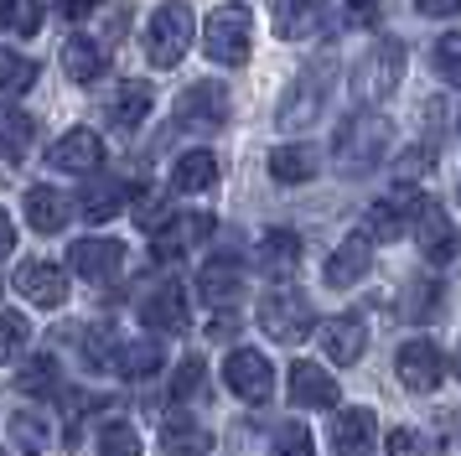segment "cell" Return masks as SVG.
Returning a JSON list of instances; mask_svg holds the SVG:
<instances>
[{"label": "cell", "mask_w": 461, "mask_h": 456, "mask_svg": "<svg viewBox=\"0 0 461 456\" xmlns=\"http://www.w3.org/2000/svg\"><path fill=\"white\" fill-rule=\"evenodd\" d=\"M389 120L384 114H374V109H357V114H348V120L337 124V171L342 177H368V171H378L384 166V156H389Z\"/></svg>", "instance_id": "obj_1"}, {"label": "cell", "mask_w": 461, "mask_h": 456, "mask_svg": "<svg viewBox=\"0 0 461 456\" xmlns=\"http://www.w3.org/2000/svg\"><path fill=\"white\" fill-rule=\"evenodd\" d=\"M192 37H197V16L187 0H161L146 21V58L150 68H176L187 58Z\"/></svg>", "instance_id": "obj_2"}, {"label": "cell", "mask_w": 461, "mask_h": 456, "mask_svg": "<svg viewBox=\"0 0 461 456\" xmlns=\"http://www.w3.org/2000/svg\"><path fill=\"white\" fill-rule=\"evenodd\" d=\"M249 41H254V16L249 5H218L203 26V52L218 68H244L249 62Z\"/></svg>", "instance_id": "obj_3"}, {"label": "cell", "mask_w": 461, "mask_h": 456, "mask_svg": "<svg viewBox=\"0 0 461 456\" xmlns=\"http://www.w3.org/2000/svg\"><path fill=\"white\" fill-rule=\"evenodd\" d=\"M332 78H337V62H332V52H327V58H316L312 68L291 83V94L280 99V130H306V124L321 114L327 94H332Z\"/></svg>", "instance_id": "obj_4"}, {"label": "cell", "mask_w": 461, "mask_h": 456, "mask_svg": "<svg viewBox=\"0 0 461 456\" xmlns=\"http://www.w3.org/2000/svg\"><path fill=\"white\" fill-rule=\"evenodd\" d=\"M259 327L270 332L275 342H301L306 332L316 327V311H312V301L301 296V290H270L265 301H259Z\"/></svg>", "instance_id": "obj_5"}, {"label": "cell", "mask_w": 461, "mask_h": 456, "mask_svg": "<svg viewBox=\"0 0 461 456\" xmlns=\"http://www.w3.org/2000/svg\"><path fill=\"white\" fill-rule=\"evenodd\" d=\"M399 73H404V47L399 41H374V52L357 62V78H353V88H357V99L363 104H378V99H389L399 88Z\"/></svg>", "instance_id": "obj_6"}, {"label": "cell", "mask_w": 461, "mask_h": 456, "mask_svg": "<svg viewBox=\"0 0 461 456\" xmlns=\"http://www.w3.org/2000/svg\"><path fill=\"white\" fill-rule=\"evenodd\" d=\"M223 120H229V88L223 83H192L176 94V124L182 130L208 135V130H223Z\"/></svg>", "instance_id": "obj_7"}, {"label": "cell", "mask_w": 461, "mask_h": 456, "mask_svg": "<svg viewBox=\"0 0 461 456\" xmlns=\"http://www.w3.org/2000/svg\"><path fill=\"white\" fill-rule=\"evenodd\" d=\"M420 207H425V197H420V187L415 182H399L389 197H378L374 207H368V239H399L404 228L420 218Z\"/></svg>", "instance_id": "obj_8"}, {"label": "cell", "mask_w": 461, "mask_h": 456, "mask_svg": "<svg viewBox=\"0 0 461 456\" xmlns=\"http://www.w3.org/2000/svg\"><path fill=\"white\" fill-rule=\"evenodd\" d=\"M223 384H229L239 399H249V405H265L275 394V369H270V358L265 352H254V348H233L229 352V363H223Z\"/></svg>", "instance_id": "obj_9"}, {"label": "cell", "mask_w": 461, "mask_h": 456, "mask_svg": "<svg viewBox=\"0 0 461 456\" xmlns=\"http://www.w3.org/2000/svg\"><path fill=\"white\" fill-rule=\"evenodd\" d=\"M394 373L404 389L415 394H430L440 389V378H446V358H440V348L430 342V337H415V342H404L394 358Z\"/></svg>", "instance_id": "obj_10"}, {"label": "cell", "mask_w": 461, "mask_h": 456, "mask_svg": "<svg viewBox=\"0 0 461 456\" xmlns=\"http://www.w3.org/2000/svg\"><path fill=\"white\" fill-rule=\"evenodd\" d=\"M285 394H291L295 410H332L337 405V378L321 369V363L295 358L291 369H285Z\"/></svg>", "instance_id": "obj_11"}, {"label": "cell", "mask_w": 461, "mask_h": 456, "mask_svg": "<svg viewBox=\"0 0 461 456\" xmlns=\"http://www.w3.org/2000/svg\"><path fill=\"white\" fill-rule=\"evenodd\" d=\"M47 166H58V171H68V177H88V171L104 166V141L78 124V130H68L63 141L47 150Z\"/></svg>", "instance_id": "obj_12"}, {"label": "cell", "mask_w": 461, "mask_h": 456, "mask_svg": "<svg viewBox=\"0 0 461 456\" xmlns=\"http://www.w3.org/2000/svg\"><path fill=\"white\" fill-rule=\"evenodd\" d=\"M415 239H420V254H425L430 265H456L461 239H456V228H451V218H446V213H440L436 203L420 207V218H415Z\"/></svg>", "instance_id": "obj_13"}, {"label": "cell", "mask_w": 461, "mask_h": 456, "mask_svg": "<svg viewBox=\"0 0 461 456\" xmlns=\"http://www.w3.org/2000/svg\"><path fill=\"white\" fill-rule=\"evenodd\" d=\"M140 327L150 332H182L187 327V290L176 280H161L156 290L140 296Z\"/></svg>", "instance_id": "obj_14"}, {"label": "cell", "mask_w": 461, "mask_h": 456, "mask_svg": "<svg viewBox=\"0 0 461 456\" xmlns=\"http://www.w3.org/2000/svg\"><path fill=\"white\" fill-rule=\"evenodd\" d=\"M374 269V239L368 233H348L342 244L332 249V260H327V286H357L363 275Z\"/></svg>", "instance_id": "obj_15"}, {"label": "cell", "mask_w": 461, "mask_h": 456, "mask_svg": "<svg viewBox=\"0 0 461 456\" xmlns=\"http://www.w3.org/2000/svg\"><path fill=\"white\" fill-rule=\"evenodd\" d=\"M120 265H125V244H120V239H78V244H73V269H78L84 280H94V286L114 280Z\"/></svg>", "instance_id": "obj_16"}, {"label": "cell", "mask_w": 461, "mask_h": 456, "mask_svg": "<svg viewBox=\"0 0 461 456\" xmlns=\"http://www.w3.org/2000/svg\"><path fill=\"white\" fill-rule=\"evenodd\" d=\"M374 446H378L374 410H342V415H332V451L337 456H374Z\"/></svg>", "instance_id": "obj_17"}, {"label": "cell", "mask_w": 461, "mask_h": 456, "mask_svg": "<svg viewBox=\"0 0 461 456\" xmlns=\"http://www.w3.org/2000/svg\"><path fill=\"white\" fill-rule=\"evenodd\" d=\"M212 233V218L208 213H182V218H167V223L156 228V239H150V249H156V260H176V254H187L197 239H208Z\"/></svg>", "instance_id": "obj_18"}, {"label": "cell", "mask_w": 461, "mask_h": 456, "mask_svg": "<svg viewBox=\"0 0 461 456\" xmlns=\"http://www.w3.org/2000/svg\"><path fill=\"white\" fill-rule=\"evenodd\" d=\"M321 352L332 358V363H357L363 352H368V327H363V316H332V322H321Z\"/></svg>", "instance_id": "obj_19"}, {"label": "cell", "mask_w": 461, "mask_h": 456, "mask_svg": "<svg viewBox=\"0 0 461 456\" xmlns=\"http://www.w3.org/2000/svg\"><path fill=\"white\" fill-rule=\"evenodd\" d=\"M16 290H22L32 306H63V301H68V275L58 265L32 260V265L16 269Z\"/></svg>", "instance_id": "obj_20"}, {"label": "cell", "mask_w": 461, "mask_h": 456, "mask_svg": "<svg viewBox=\"0 0 461 456\" xmlns=\"http://www.w3.org/2000/svg\"><path fill=\"white\" fill-rule=\"evenodd\" d=\"M161 451L167 456H208L212 451V431L197 425V415H167L161 420Z\"/></svg>", "instance_id": "obj_21"}, {"label": "cell", "mask_w": 461, "mask_h": 456, "mask_svg": "<svg viewBox=\"0 0 461 456\" xmlns=\"http://www.w3.org/2000/svg\"><path fill=\"white\" fill-rule=\"evenodd\" d=\"M197 290H203V301H212V306L233 301L244 290V260L239 254H212L208 265H203V275H197Z\"/></svg>", "instance_id": "obj_22"}, {"label": "cell", "mask_w": 461, "mask_h": 456, "mask_svg": "<svg viewBox=\"0 0 461 456\" xmlns=\"http://www.w3.org/2000/svg\"><path fill=\"white\" fill-rule=\"evenodd\" d=\"M327 0H275V37L285 41H306L321 32Z\"/></svg>", "instance_id": "obj_23"}, {"label": "cell", "mask_w": 461, "mask_h": 456, "mask_svg": "<svg viewBox=\"0 0 461 456\" xmlns=\"http://www.w3.org/2000/svg\"><path fill=\"white\" fill-rule=\"evenodd\" d=\"M130 187L120 182V177H99V182H88L84 192H78V213H84L88 223H109L120 207H125Z\"/></svg>", "instance_id": "obj_24"}, {"label": "cell", "mask_w": 461, "mask_h": 456, "mask_svg": "<svg viewBox=\"0 0 461 456\" xmlns=\"http://www.w3.org/2000/svg\"><path fill=\"white\" fill-rule=\"evenodd\" d=\"M63 68H68V78L73 83H99L109 73V52L94 37H73L63 47Z\"/></svg>", "instance_id": "obj_25"}, {"label": "cell", "mask_w": 461, "mask_h": 456, "mask_svg": "<svg viewBox=\"0 0 461 456\" xmlns=\"http://www.w3.org/2000/svg\"><path fill=\"white\" fill-rule=\"evenodd\" d=\"M295 265H301V239H295L291 228H270V233L259 239V269L275 275V280H285Z\"/></svg>", "instance_id": "obj_26"}, {"label": "cell", "mask_w": 461, "mask_h": 456, "mask_svg": "<svg viewBox=\"0 0 461 456\" xmlns=\"http://www.w3.org/2000/svg\"><path fill=\"white\" fill-rule=\"evenodd\" d=\"M150 104H156V88H150V83H120V94L109 99V124L140 130L146 114H150Z\"/></svg>", "instance_id": "obj_27"}, {"label": "cell", "mask_w": 461, "mask_h": 456, "mask_svg": "<svg viewBox=\"0 0 461 456\" xmlns=\"http://www.w3.org/2000/svg\"><path fill=\"white\" fill-rule=\"evenodd\" d=\"M218 182V156L212 150H187L171 166V192H208Z\"/></svg>", "instance_id": "obj_28"}, {"label": "cell", "mask_w": 461, "mask_h": 456, "mask_svg": "<svg viewBox=\"0 0 461 456\" xmlns=\"http://www.w3.org/2000/svg\"><path fill=\"white\" fill-rule=\"evenodd\" d=\"M26 223L37 228V233H58V228L68 223L63 192H52V187H32V192H26Z\"/></svg>", "instance_id": "obj_29"}, {"label": "cell", "mask_w": 461, "mask_h": 456, "mask_svg": "<svg viewBox=\"0 0 461 456\" xmlns=\"http://www.w3.org/2000/svg\"><path fill=\"white\" fill-rule=\"evenodd\" d=\"M270 177L275 182H312L316 177V150L312 145H280V150H270Z\"/></svg>", "instance_id": "obj_30"}, {"label": "cell", "mask_w": 461, "mask_h": 456, "mask_svg": "<svg viewBox=\"0 0 461 456\" xmlns=\"http://www.w3.org/2000/svg\"><path fill=\"white\" fill-rule=\"evenodd\" d=\"M26 150H32V114H22L16 104H0V156L26 161Z\"/></svg>", "instance_id": "obj_31"}, {"label": "cell", "mask_w": 461, "mask_h": 456, "mask_svg": "<svg viewBox=\"0 0 461 456\" xmlns=\"http://www.w3.org/2000/svg\"><path fill=\"white\" fill-rule=\"evenodd\" d=\"M161 369V342H120L114 352V369L109 373H125V378H150V373Z\"/></svg>", "instance_id": "obj_32"}, {"label": "cell", "mask_w": 461, "mask_h": 456, "mask_svg": "<svg viewBox=\"0 0 461 456\" xmlns=\"http://www.w3.org/2000/svg\"><path fill=\"white\" fill-rule=\"evenodd\" d=\"M32 83H37V62L16 47H0V94H26Z\"/></svg>", "instance_id": "obj_33"}, {"label": "cell", "mask_w": 461, "mask_h": 456, "mask_svg": "<svg viewBox=\"0 0 461 456\" xmlns=\"http://www.w3.org/2000/svg\"><path fill=\"white\" fill-rule=\"evenodd\" d=\"M0 26L16 37L42 32V0H0Z\"/></svg>", "instance_id": "obj_34"}, {"label": "cell", "mask_w": 461, "mask_h": 456, "mask_svg": "<svg viewBox=\"0 0 461 456\" xmlns=\"http://www.w3.org/2000/svg\"><path fill=\"white\" fill-rule=\"evenodd\" d=\"M430 62L451 88H461V32H440L436 47H430Z\"/></svg>", "instance_id": "obj_35"}, {"label": "cell", "mask_w": 461, "mask_h": 456, "mask_svg": "<svg viewBox=\"0 0 461 456\" xmlns=\"http://www.w3.org/2000/svg\"><path fill=\"white\" fill-rule=\"evenodd\" d=\"M436 306H440V286H425V280H415V286H404L399 316H404V322H425Z\"/></svg>", "instance_id": "obj_36"}, {"label": "cell", "mask_w": 461, "mask_h": 456, "mask_svg": "<svg viewBox=\"0 0 461 456\" xmlns=\"http://www.w3.org/2000/svg\"><path fill=\"white\" fill-rule=\"evenodd\" d=\"M99 456H140V435L125 420H109L99 431Z\"/></svg>", "instance_id": "obj_37"}, {"label": "cell", "mask_w": 461, "mask_h": 456, "mask_svg": "<svg viewBox=\"0 0 461 456\" xmlns=\"http://www.w3.org/2000/svg\"><path fill=\"white\" fill-rule=\"evenodd\" d=\"M270 456H316L312 431H306L301 420H285V425L275 431V451H270Z\"/></svg>", "instance_id": "obj_38"}, {"label": "cell", "mask_w": 461, "mask_h": 456, "mask_svg": "<svg viewBox=\"0 0 461 456\" xmlns=\"http://www.w3.org/2000/svg\"><path fill=\"white\" fill-rule=\"evenodd\" d=\"M26 337H32L26 316H16V311H0V363H11V358L26 348Z\"/></svg>", "instance_id": "obj_39"}, {"label": "cell", "mask_w": 461, "mask_h": 456, "mask_svg": "<svg viewBox=\"0 0 461 456\" xmlns=\"http://www.w3.org/2000/svg\"><path fill=\"white\" fill-rule=\"evenodd\" d=\"M203 358H182V363H176V373H171V394H176V405H182V399H197V394H203Z\"/></svg>", "instance_id": "obj_40"}, {"label": "cell", "mask_w": 461, "mask_h": 456, "mask_svg": "<svg viewBox=\"0 0 461 456\" xmlns=\"http://www.w3.org/2000/svg\"><path fill=\"white\" fill-rule=\"evenodd\" d=\"M22 389L26 394H52L58 389V358H32V363H26V373H22Z\"/></svg>", "instance_id": "obj_41"}, {"label": "cell", "mask_w": 461, "mask_h": 456, "mask_svg": "<svg viewBox=\"0 0 461 456\" xmlns=\"http://www.w3.org/2000/svg\"><path fill=\"white\" fill-rule=\"evenodd\" d=\"M84 352H88V363H94V369H114V352H120V337H114L109 327H94V332L84 337Z\"/></svg>", "instance_id": "obj_42"}, {"label": "cell", "mask_w": 461, "mask_h": 456, "mask_svg": "<svg viewBox=\"0 0 461 456\" xmlns=\"http://www.w3.org/2000/svg\"><path fill=\"white\" fill-rule=\"evenodd\" d=\"M135 223H146L150 233L167 223V197H161L156 187H140V192H135Z\"/></svg>", "instance_id": "obj_43"}, {"label": "cell", "mask_w": 461, "mask_h": 456, "mask_svg": "<svg viewBox=\"0 0 461 456\" xmlns=\"http://www.w3.org/2000/svg\"><path fill=\"white\" fill-rule=\"evenodd\" d=\"M11 435L22 441L26 451H37V446H47V441H52V431H47L37 415H16V420H11Z\"/></svg>", "instance_id": "obj_44"}, {"label": "cell", "mask_w": 461, "mask_h": 456, "mask_svg": "<svg viewBox=\"0 0 461 456\" xmlns=\"http://www.w3.org/2000/svg\"><path fill=\"white\" fill-rule=\"evenodd\" d=\"M389 456H430V441L420 431H394L389 435Z\"/></svg>", "instance_id": "obj_45"}, {"label": "cell", "mask_w": 461, "mask_h": 456, "mask_svg": "<svg viewBox=\"0 0 461 456\" xmlns=\"http://www.w3.org/2000/svg\"><path fill=\"white\" fill-rule=\"evenodd\" d=\"M420 16H461V0H415Z\"/></svg>", "instance_id": "obj_46"}, {"label": "cell", "mask_w": 461, "mask_h": 456, "mask_svg": "<svg viewBox=\"0 0 461 456\" xmlns=\"http://www.w3.org/2000/svg\"><path fill=\"white\" fill-rule=\"evenodd\" d=\"M58 5H63V16H68V21H84V16H94L104 0H58Z\"/></svg>", "instance_id": "obj_47"}, {"label": "cell", "mask_w": 461, "mask_h": 456, "mask_svg": "<svg viewBox=\"0 0 461 456\" xmlns=\"http://www.w3.org/2000/svg\"><path fill=\"white\" fill-rule=\"evenodd\" d=\"M430 161H436V156H425V150H404V161H399V171H404V177H420V171H425Z\"/></svg>", "instance_id": "obj_48"}, {"label": "cell", "mask_w": 461, "mask_h": 456, "mask_svg": "<svg viewBox=\"0 0 461 456\" xmlns=\"http://www.w3.org/2000/svg\"><path fill=\"white\" fill-rule=\"evenodd\" d=\"M348 11H353L357 21H374L378 16V0H348Z\"/></svg>", "instance_id": "obj_49"}, {"label": "cell", "mask_w": 461, "mask_h": 456, "mask_svg": "<svg viewBox=\"0 0 461 456\" xmlns=\"http://www.w3.org/2000/svg\"><path fill=\"white\" fill-rule=\"evenodd\" d=\"M16 249V228H11V218L0 213V254H11Z\"/></svg>", "instance_id": "obj_50"}, {"label": "cell", "mask_w": 461, "mask_h": 456, "mask_svg": "<svg viewBox=\"0 0 461 456\" xmlns=\"http://www.w3.org/2000/svg\"><path fill=\"white\" fill-rule=\"evenodd\" d=\"M233 332H239V322H233V316H212L208 337H233Z\"/></svg>", "instance_id": "obj_51"}, {"label": "cell", "mask_w": 461, "mask_h": 456, "mask_svg": "<svg viewBox=\"0 0 461 456\" xmlns=\"http://www.w3.org/2000/svg\"><path fill=\"white\" fill-rule=\"evenodd\" d=\"M456 435H461V410H456Z\"/></svg>", "instance_id": "obj_52"}, {"label": "cell", "mask_w": 461, "mask_h": 456, "mask_svg": "<svg viewBox=\"0 0 461 456\" xmlns=\"http://www.w3.org/2000/svg\"><path fill=\"white\" fill-rule=\"evenodd\" d=\"M456 373H461V348H456Z\"/></svg>", "instance_id": "obj_53"}, {"label": "cell", "mask_w": 461, "mask_h": 456, "mask_svg": "<svg viewBox=\"0 0 461 456\" xmlns=\"http://www.w3.org/2000/svg\"><path fill=\"white\" fill-rule=\"evenodd\" d=\"M0 290H5V286H0Z\"/></svg>", "instance_id": "obj_54"}, {"label": "cell", "mask_w": 461, "mask_h": 456, "mask_svg": "<svg viewBox=\"0 0 461 456\" xmlns=\"http://www.w3.org/2000/svg\"><path fill=\"white\" fill-rule=\"evenodd\" d=\"M456 192H461V187H456Z\"/></svg>", "instance_id": "obj_55"}]
</instances>
